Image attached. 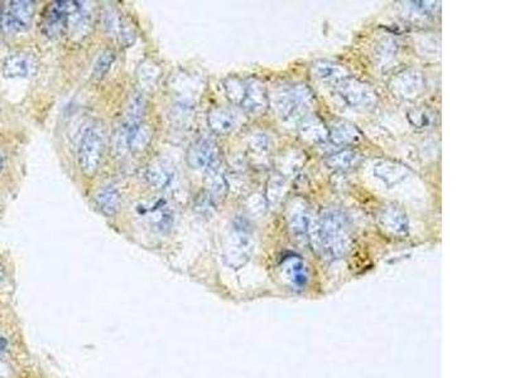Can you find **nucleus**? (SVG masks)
<instances>
[{
	"instance_id": "f257e3e1",
	"label": "nucleus",
	"mask_w": 505,
	"mask_h": 378,
	"mask_svg": "<svg viewBox=\"0 0 505 378\" xmlns=\"http://www.w3.org/2000/svg\"><path fill=\"white\" fill-rule=\"evenodd\" d=\"M316 249L327 260H339L351 247V229L347 214L339 210H327L317 223H314Z\"/></svg>"
},
{
	"instance_id": "f03ea898",
	"label": "nucleus",
	"mask_w": 505,
	"mask_h": 378,
	"mask_svg": "<svg viewBox=\"0 0 505 378\" xmlns=\"http://www.w3.org/2000/svg\"><path fill=\"white\" fill-rule=\"evenodd\" d=\"M254 252V237L250 222L246 218H237L222 247V260L231 268L245 266Z\"/></svg>"
},
{
	"instance_id": "7ed1b4c3",
	"label": "nucleus",
	"mask_w": 505,
	"mask_h": 378,
	"mask_svg": "<svg viewBox=\"0 0 505 378\" xmlns=\"http://www.w3.org/2000/svg\"><path fill=\"white\" fill-rule=\"evenodd\" d=\"M314 103V92L307 85L284 87L273 97L277 115L284 121L298 120L307 115Z\"/></svg>"
},
{
	"instance_id": "20e7f679",
	"label": "nucleus",
	"mask_w": 505,
	"mask_h": 378,
	"mask_svg": "<svg viewBox=\"0 0 505 378\" xmlns=\"http://www.w3.org/2000/svg\"><path fill=\"white\" fill-rule=\"evenodd\" d=\"M105 134L103 127L90 125L84 131L79 145V166L86 177H93L103 160Z\"/></svg>"
},
{
	"instance_id": "39448f33",
	"label": "nucleus",
	"mask_w": 505,
	"mask_h": 378,
	"mask_svg": "<svg viewBox=\"0 0 505 378\" xmlns=\"http://www.w3.org/2000/svg\"><path fill=\"white\" fill-rule=\"evenodd\" d=\"M336 94L347 106L357 110H371L378 103V94L368 84L354 77H347L335 86Z\"/></svg>"
},
{
	"instance_id": "423d86ee",
	"label": "nucleus",
	"mask_w": 505,
	"mask_h": 378,
	"mask_svg": "<svg viewBox=\"0 0 505 378\" xmlns=\"http://www.w3.org/2000/svg\"><path fill=\"white\" fill-rule=\"evenodd\" d=\"M189 166L207 174L215 173L220 166V150L216 142L211 138H201L189 147L187 151Z\"/></svg>"
},
{
	"instance_id": "0eeeda50",
	"label": "nucleus",
	"mask_w": 505,
	"mask_h": 378,
	"mask_svg": "<svg viewBox=\"0 0 505 378\" xmlns=\"http://www.w3.org/2000/svg\"><path fill=\"white\" fill-rule=\"evenodd\" d=\"M82 5L81 1H56L43 18L42 31L48 38H60L69 31V19Z\"/></svg>"
},
{
	"instance_id": "6e6552de",
	"label": "nucleus",
	"mask_w": 505,
	"mask_h": 378,
	"mask_svg": "<svg viewBox=\"0 0 505 378\" xmlns=\"http://www.w3.org/2000/svg\"><path fill=\"white\" fill-rule=\"evenodd\" d=\"M426 79L422 72L404 70L390 81L392 92L402 100H414L425 92Z\"/></svg>"
},
{
	"instance_id": "1a4fd4ad",
	"label": "nucleus",
	"mask_w": 505,
	"mask_h": 378,
	"mask_svg": "<svg viewBox=\"0 0 505 378\" xmlns=\"http://www.w3.org/2000/svg\"><path fill=\"white\" fill-rule=\"evenodd\" d=\"M378 223L380 229L390 236H407L410 229V220L407 217V213L401 205L395 203H389L380 210Z\"/></svg>"
},
{
	"instance_id": "9d476101",
	"label": "nucleus",
	"mask_w": 505,
	"mask_h": 378,
	"mask_svg": "<svg viewBox=\"0 0 505 378\" xmlns=\"http://www.w3.org/2000/svg\"><path fill=\"white\" fill-rule=\"evenodd\" d=\"M250 115H261L269 108V96L267 87L258 79H246L244 97L240 106Z\"/></svg>"
},
{
	"instance_id": "9b49d317",
	"label": "nucleus",
	"mask_w": 505,
	"mask_h": 378,
	"mask_svg": "<svg viewBox=\"0 0 505 378\" xmlns=\"http://www.w3.org/2000/svg\"><path fill=\"white\" fill-rule=\"evenodd\" d=\"M281 274L293 290H303L309 281V270L306 261L298 255H288L281 264Z\"/></svg>"
},
{
	"instance_id": "f8f14e48",
	"label": "nucleus",
	"mask_w": 505,
	"mask_h": 378,
	"mask_svg": "<svg viewBox=\"0 0 505 378\" xmlns=\"http://www.w3.org/2000/svg\"><path fill=\"white\" fill-rule=\"evenodd\" d=\"M34 14V3L28 0L12 1L5 14V28L12 33H21L30 28Z\"/></svg>"
},
{
	"instance_id": "ddd939ff",
	"label": "nucleus",
	"mask_w": 505,
	"mask_h": 378,
	"mask_svg": "<svg viewBox=\"0 0 505 378\" xmlns=\"http://www.w3.org/2000/svg\"><path fill=\"white\" fill-rule=\"evenodd\" d=\"M38 63L36 57L25 52L9 55L3 64V75L5 79H30L37 72Z\"/></svg>"
},
{
	"instance_id": "4468645a",
	"label": "nucleus",
	"mask_w": 505,
	"mask_h": 378,
	"mask_svg": "<svg viewBox=\"0 0 505 378\" xmlns=\"http://www.w3.org/2000/svg\"><path fill=\"white\" fill-rule=\"evenodd\" d=\"M142 216L150 225V229L159 234L168 232L174 226V213L163 201L144 205Z\"/></svg>"
},
{
	"instance_id": "2eb2a0df",
	"label": "nucleus",
	"mask_w": 505,
	"mask_h": 378,
	"mask_svg": "<svg viewBox=\"0 0 505 378\" xmlns=\"http://www.w3.org/2000/svg\"><path fill=\"white\" fill-rule=\"evenodd\" d=\"M374 175L383 181L387 187H395L410 177L412 171L407 166L395 160H379L373 168Z\"/></svg>"
},
{
	"instance_id": "dca6fc26",
	"label": "nucleus",
	"mask_w": 505,
	"mask_h": 378,
	"mask_svg": "<svg viewBox=\"0 0 505 378\" xmlns=\"http://www.w3.org/2000/svg\"><path fill=\"white\" fill-rule=\"evenodd\" d=\"M329 139L338 147H351L363 142L364 134L353 123L340 120L329 127Z\"/></svg>"
},
{
	"instance_id": "f3484780",
	"label": "nucleus",
	"mask_w": 505,
	"mask_h": 378,
	"mask_svg": "<svg viewBox=\"0 0 505 378\" xmlns=\"http://www.w3.org/2000/svg\"><path fill=\"white\" fill-rule=\"evenodd\" d=\"M300 136L309 144H322L329 140V127L316 115H306L300 120Z\"/></svg>"
},
{
	"instance_id": "a211bd4d",
	"label": "nucleus",
	"mask_w": 505,
	"mask_h": 378,
	"mask_svg": "<svg viewBox=\"0 0 505 378\" xmlns=\"http://www.w3.org/2000/svg\"><path fill=\"white\" fill-rule=\"evenodd\" d=\"M312 73L316 79L325 84H330L333 87L339 85L341 81L350 77V73L344 66L327 60H321L314 63Z\"/></svg>"
},
{
	"instance_id": "6ab92c4d",
	"label": "nucleus",
	"mask_w": 505,
	"mask_h": 378,
	"mask_svg": "<svg viewBox=\"0 0 505 378\" xmlns=\"http://www.w3.org/2000/svg\"><path fill=\"white\" fill-rule=\"evenodd\" d=\"M177 174L172 166L163 162L153 163L145 172V179L153 188L158 190H168L174 186Z\"/></svg>"
},
{
	"instance_id": "aec40b11",
	"label": "nucleus",
	"mask_w": 505,
	"mask_h": 378,
	"mask_svg": "<svg viewBox=\"0 0 505 378\" xmlns=\"http://www.w3.org/2000/svg\"><path fill=\"white\" fill-rule=\"evenodd\" d=\"M207 124L215 134H229L237 127V115L229 109L215 108L207 114Z\"/></svg>"
},
{
	"instance_id": "412c9836",
	"label": "nucleus",
	"mask_w": 505,
	"mask_h": 378,
	"mask_svg": "<svg viewBox=\"0 0 505 378\" xmlns=\"http://www.w3.org/2000/svg\"><path fill=\"white\" fill-rule=\"evenodd\" d=\"M95 205L96 208L106 217H113L119 212L121 205V198L119 190L111 186H106L97 190L95 194Z\"/></svg>"
},
{
	"instance_id": "4be33fe9",
	"label": "nucleus",
	"mask_w": 505,
	"mask_h": 378,
	"mask_svg": "<svg viewBox=\"0 0 505 378\" xmlns=\"http://www.w3.org/2000/svg\"><path fill=\"white\" fill-rule=\"evenodd\" d=\"M290 229L293 236L297 240H308L309 232L314 225L312 214L307 207H297L293 210L290 220H288Z\"/></svg>"
},
{
	"instance_id": "5701e85b",
	"label": "nucleus",
	"mask_w": 505,
	"mask_h": 378,
	"mask_svg": "<svg viewBox=\"0 0 505 378\" xmlns=\"http://www.w3.org/2000/svg\"><path fill=\"white\" fill-rule=\"evenodd\" d=\"M363 160L356 150L345 149L326 158V164L333 171H349L359 166Z\"/></svg>"
},
{
	"instance_id": "b1692460",
	"label": "nucleus",
	"mask_w": 505,
	"mask_h": 378,
	"mask_svg": "<svg viewBox=\"0 0 505 378\" xmlns=\"http://www.w3.org/2000/svg\"><path fill=\"white\" fill-rule=\"evenodd\" d=\"M103 25L105 31L110 33L121 40L129 43V38L133 36L129 25L118 16V13L113 9H105L103 12Z\"/></svg>"
},
{
	"instance_id": "393cba45",
	"label": "nucleus",
	"mask_w": 505,
	"mask_h": 378,
	"mask_svg": "<svg viewBox=\"0 0 505 378\" xmlns=\"http://www.w3.org/2000/svg\"><path fill=\"white\" fill-rule=\"evenodd\" d=\"M228 189H229V184L225 179V177L219 173V171L215 172V173L207 174V192H206V194L211 198L215 203L219 199H222L226 196Z\"/></svg>"
},
{
	"instance_id": "a878e982",
	"label": "nucleus",
	"mask_w": 505,
	"mask_h": 378,
	"mask_svg": "<svg viewBox=\"0 0 505 378\" xmlns=\"http://www.w3.org/2000/svg\"><path fill=\"white\" fill-rule=\"evenodd\" d=\"M245 85H246V79H239L235 76L228 77L224 81L225 94L229 99L230 103L240 106L243 97H244Z\"/></svg>"
},
{
	"instance_id": "bb28decb",
	"label": "nucleus",
	"mask_w": 505,
	"mask_h": 378,
	"mask_svg": "<svg viewBox=\"0 0 505 378\" xmlns=\"http://www.w3.org/2000/svg\"><path fill=\"white\" fill-rule=\"evenodd\" d=\"M408 120H410V125L416 129H428L434 125V112L425 109V108H419V109H412L407 114Z\"/></svg>"
},
{
	"instance_id": "cd10ccee",
	"label": "nucleus",
	"mask_w": 505,
	"mask_h": 378,
	"mask_svg": "<svg viewBox=\"0 0 505 378\" xmlns=\"http://www.w3.org/2000/svg\"><path fill=\"white\" fill-rule=\"evenodd\" d=\"M285 193V181H284L282 175H276L273 178H270L268 181V188H267V199L269 203L276 205L281 198L283 197Z\"/></svg>"
},
{
	"instance_id": "c85d7f7f",
	"label": "nucleus",
	"mask_w": 505,
	"mask_h": 378,
	"mask_svg": "<svg viewBox=\"0 0 505 378\" xmlns=\"http://www.w3.org/2000/svg\"><path fill=\"white\" fill-rule=\"evenodd\" d=\"M114 60H115V55L111 51H105L99 55L95 61L94 68H93V75L95 77L103 79L104 76H106V73L110 71Z\"/></svg>"
},
{
	"instance_id": "c756f323",
	"label": "nucleus",
	"mask_w": 505,
	"mask_h": 378,
	"mask_svg": "<svg viewBox=\"0 0 505 378\" xmlns=\"http://www.w3.org/2000/svg\"><path fill=\"white\" fill-rule=\"evenodd\" d=\"M249 147L252 153H255L257 155H267L272 150V140L268 135L254 134L249 142Z\"/></svg>"
},
{
	"instance_id": "7c9ffc66",
	"label": "nucleus",
	"mask_w": 505,
	"mask_h": 378,
	"mask_svg": "<svg viewBox=\"0 0 505 378\" xmlns=\"http://www.w3.org/2000/svg\"><path fill=\"white\" fill-rule=\"evenodd\" d=\"M303 163H305V154L298 153V151H293L291 155L282 159V163H281L282 174L296 173L297 171H300Z\"/></svg>"
},
{
	"instance_id": "2f4dec72",
	"label": "nucleus",
	"mask_w": 505,
	"mask_h": 378,
	"mask_svg": "<svg viewBox=\"0 0 505 378\" xmlns=\"http://www.w3.org/2000/svg\"><path fill=\"white\" fill-rule=\"evenodd\" d=\"M397 53V43L395 40H384L379 48L378 58L381 64L393 60V55Z\"/></svg>"
},
{
	"instance_id": "473e14b6",
	"label": "nucleus",
	"mask_w": 505,
	"mask_h": 378,
	"mask_svg": "<svg viewBox=\"0 0 505 378\" xmlns=\"http://www.w3.org/2000/svg\"><path fill=\"white\" fill-rule=\"evenodd\" d=\"M8 367L4 363L0 362V378L8 377Z\"/></svg>"
},
{
	"instance_id": "72a5a7b5",
	"label": "nucleus",
	"mask_w": 505,
	"mask_h": 378,
	"mask_svg": "<svg viewBox=\"0 0 505 378\" xmlns=\"http://www.w3.org/2000/svg\"><path fill=\"white\" fill-rule=\"evenodd\" d=\"M4 279H5V268H4V265L0 264V284L4 281Z\"/></svg>"
},
{
	"instance_id": "f704fd0d",
	"label": "nucleus",
	"mask_w": 505,
	"mask_h": 378,
	"mask_svg": "<svg viewBox=\"0 0 505 378\" xmlns=\"http://www.w3.org/2000/svg\"><path fill=\"white\" fill-rule=\"evenodd\" d=\"M3 21V7H1V4H0V22Z\"/></svg>"
},
{
	"instance_id": "c9c22d12",
	"label": "nucleus",
	"mask_w": 505,
	"mask_h": 378,
	"mask_svg": "<svg viewBox=\"0 0 505 378\" xmlns=\"http://www.w3.org/2000/svg\"><path fill=\"white\" fill-rule=\"evenodd\" d=\"M1 169H3V157L0 154V172H1Z\"/></svg>"
}]
</instances>
